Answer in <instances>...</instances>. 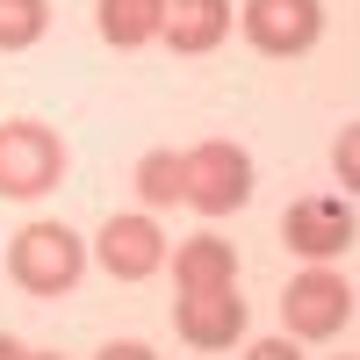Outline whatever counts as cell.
Masks as SVG:
<instances>
[{"mask_svg": "<svg viewBox=\"0 0 360 360\" xmlns=\"http://www.w3.org/2000/svg\"><path fill=\"white\" fill-rule=\"evenodd\" d=\"M8 274H15L22 295H72L79 274H86V245L65 224H29L8 245Z\"/></svg>", "mask_w": 360, "mask_h": 360, "instance_id": "obj_1", "label": "cell"}, {"mask_svg": "<svg viewBox=\"0 0 360 360\" xmlns=\"http://www.w3.org/2000/svg\"><path fill=\"white\" fill-rule=\"evenodd\" d=\"M65 180V137L51 123H0V195L8 202H37Z\"/></svg>", "mask_w": 360, "mask_h": 360, "instance_id": "obj_2", "label": "cell"}, {"mask_svg": "<svg viewBox=\"0 0 360 360\" xmlns=\"http://www.w3.org/2000/svg\"><path fill=\"white\" fill-rule=\"evenodd\" d=\"M188 159V209H202V217H231V209L252 202V152L231 137H202Z\"/></svg>", "mask_w": 360, "mask_h": 360, "instance_id": "obj_3", "label": "cell"}, {"mask_svg": "<svg viewBox=\"0 0 360 360\" xmlns=\"http://www.w3.org/2000/svg\"><path fill=\"white\" fill-rule=\"evenodd\" d=\"M281 317H288V339H339L346 317H353V288L332 274V266H310V274L288 281Z\"/></svg>", "mask_w": 360, "mask_h": 360, "instance_id": "obj_4", "label": "cell"}, {"mask_svg": "<svg viewBox=\"0 0 360 360\" xmlns=\"http://www.w3.org/2000/svg\"><path fill=\"white\" fill-rule=\"evenodd\" d=\"M238 22H245V44L266 51V58H303L324 37V8L317 0H245Z\"/></svg>", "mask_w": 360, "mask_h": 360, "instance_id": "obj_5", "label": "cell"}, {"mask_svg": "<svg viewBox=\"0 0 360 360\" xmlns=\"http://www.w3.org/2000/svg\"><path fill=\"white\" fill-rule=\"evenodd\" d=\"M281 238H288V252H303V259H339L360 224H353V209L339 195H303V202H288V217H281Z\"/></svg>", "mask_w": 360, "mask_h": 360, "instance_id": "obj_6", "label": "cell"}, {"mask_svg": "<svg viewBox=\"0 0 360 360\" xmlns=\"http://www.w3.org/2000/svg\"><path fill=\"white\" fill-rule=\"evenodd\" d=\"M173 332L195 353H224L231 339H245V295L238 288H209V295H180L173 303Z\"/></svg>", "mask_w": 360, "mask_h": 360, "instance_id": "obj_7", "label": "cell"}, {"mask_svg": "<svg viewBox=\"0 0 360 360\" xmlns=\"http://www.w3.org/2000/svg\"><path fill=\"white\" fill-rule=\"evenodd\" d=\"M94 259L108 266L115 281H144V274L166 266V238H159L152 217H108L101 238H94Z\"/></svg>", "mask_w": 360, "mask_h": 360, "instance_id": "obj_8", "label": "cell"}, {"mask_svg": "<svg viewBox=\"0 0 360 360\" xmlns=\"http://www.w3.org/2000/svg\"><path fill=\"white\" fill-rule=\"evenodd\" d=\"M159 37L180 51V58H202L231 37V0H166V29Z\"/></svg>", "mask_w": 360, "mask_h": 360, "instance_id": "obj_9", "label": "cell"}, {"mask_svg": "<svg viewBox=\"0 0 360 360\" xmlns=\"http://www.w3.org/2000/svg\"><path fill=\"white\" fill-rule=\"evenodd\" d=\"M173 281H180V295L238 288V252H231V238H188V245L173 252Z\"/></svg>", "mask_w": 360, "mask_h": 360, "instance_id": "obj_10", "label": "cell"}, {"mask_svg": "<svg viewBox=\"0 0 360 360\" xmlns=\"http://www.w3.org/2000/svg\"><path fill=\"white\" fill-rule=\"evenodd\" d=\"M166 29V0H101V37L115 51H137Z\"/></svg>", "mask_w": 360, "mask_h": 360, "instance_id": "obj_11", "label": "cell"}, {"mask_svg": "<svg viewBox=\"0 0 360 360\" xmlns=\"http://www.w3.org/2000/svg\"><path fill=\"white\" fill-rule=\"evenodd\" d=\"M137 195L152 202V209L188 202V159H180V152H144L137 159Z\"/></svg>", "mask_w": 360, "mask_h": 360, "instance_id": "obj_12", "label": "cell"}, {"mask_svg": "<svg viewBox=\"0 0 360 360\" xmlns=\"http://www.w3.org/2000/svg\"><path fill=\"white\" fill-rule=\"evenodd\" d=\"M44 29H51V8H44V0H0V51L44 44Z\"/></svg>", "mask_w": 360, "mask_h": 360, "instance_id": "obj_13", "label": "cell"}, {"mask_svg": "<svg viewBox=\"0 0 360 360\" xmlns=\"http://www.w3.org/2000/svg\"><path fill=\"white\" fill-rule=\"evenodd\" d=\"M332 173L346 180V195H360V123L339 130V144H332Z\"/></svg>", "mask_w": 360, "mask_h": 360, "instance_id": "obj_14", "label": "cell"}, {"mask_svg": "<svg viewBox=\"0 0 360 360\" xmlns=\"http://www.w3.org/2000/svg\"><path fill=\"white\" fill-rule=\"evenodd\" d=\"M94 360H159L152 346H137V339H115V346H101Z\"/></svg>", "mask_w": 360, "mask_h": 360, "instance_id": "obj_15", "label": "cell"}, {"mask_svg": "<svg viewBox=\"0 0 360 360\" xmlns=\"http://www.w3.org/2000/svg\"><path fill=\"white\" fill-rule=\"evenodd\" d=\"M245 360H303L288 339H259V346H245Z\"/></svg>", "mask_w": 360, "mask_h": 360, "instance_id": "obj_16", "label": "cell"}, {"mask_svg": "<svg viewBox=\"0 0 360 360\" xmlns=\"http://www.w3.org/2000/svg\"><path fill=\"white\" fill-rule=\"evenodd\" d=\"M0 360H29V346H22V339H8V332H0Z\"/></svg>", "mask_w": 360, "mask_h": 360, "instance_id": "obj_17", "label": "cell"}, {"mask_svg": "<svg viewBox=\"0 0 360 360\" xmlns=\"http://www.w3.org/2000/svg\"><path fill=\"white\" fill-rule=\"evenodd\" d=\"M29 360H58V353H29Z\"/></svg>", "mask_w": 360, "mask_h": 360, "instance_id": "obj_18", "label": "cell"}, {"mask_svg": "<svg viewBox=\"0 0 360 360\" xmlns=\"http://www.w3.org/2000/svg\"><path fill=\"white\" fill-rule=\"evenodd\" d=\"M339 360H346V353H339Z\"/></svg>", "mask_w": 360, "mask_h": 360, "instance_id": "obj_19", "label": "cell"}]
</instances>
